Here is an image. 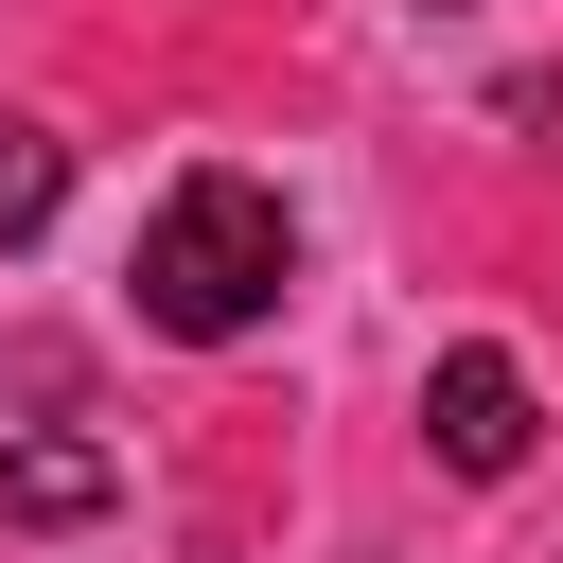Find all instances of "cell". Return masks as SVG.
I'll return each mask as SVG.
<instances>
[{"mask_svg": "<svg viewBox=\"0 0 563 563\" xmlns=\"http://www.w3.org/2000/svg\"><path fill=\"white\" fill-rule=\"evenodd\" d=\"M123 282H141V317H158V334L229 352V334H264V317H282V282H299V211H282L264 176H229V158H211V176H176V194L141 211V264H123Z\"/></svg>", "mask_w": 563, "mask_h": 563, "instance_id": "1", "label": "cell"}, {"mask_svg": "<svg viewBox=\"0 0 563 563\" xmlns=\"http://www.w3.org/2000/svg\"><path fill=\"white\" fill-rule=\"evenodd\" d=\"M422 440H440V475H510V457H528V369H510L493 334H475V352H440Z\"/></svg>", "mask_w": 563, "mask_h": 563, "instance_id": "2", "label": "cell"}, {"mask_svg": "<svg viewBox=\"0 0 563 563\" xmlns=\"http://www.w3.org/2000/svg\"><path fill=\"white\" fill-rule=\"evenodd\" d=\"M106 493H123V457H106V440H70V422L0 440V528H88Z\"/></svg>", "mask_w": 563, "mask_h": 563, "instance_id": "3", "label": "cell"}, {"mask_svg": "<svg viewBox=\"0 0 563 563\" xmlns=\"http://www.w3.org/2000/svg\"><path fill=\"white\" fill-rule=\"evenodd\" d=\"M53 194H70V141L0 106V246H35V229H53Z\"/></svg>", "mask_w": 563, "mask_h": 563, "instance_id": "4", "label": "cell"}]
</instances>
